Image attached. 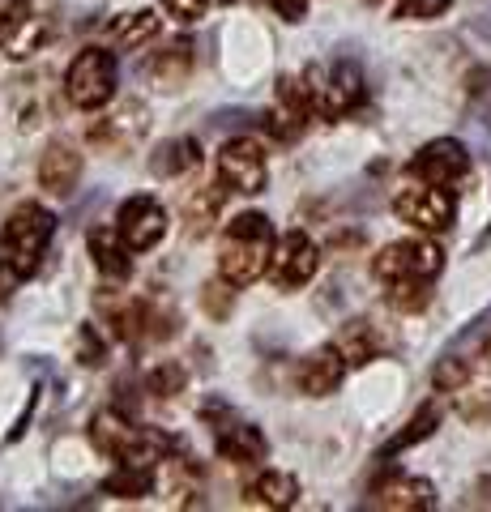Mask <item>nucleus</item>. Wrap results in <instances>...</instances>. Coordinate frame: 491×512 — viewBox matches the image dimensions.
I'll list each match as a JSON object with an SVG mask.
<instances>
[{"label": "nucleus", "mask_w": 491, "mask_h": 512, "mask_svg": "<svg viewBox=\"0 0 491 512\" xmlns=\"http://www.w3.org/2000/svg\"><path fill=\"white\" fill-rule=\"evenodd\" d=\"M274 222L257 210L235 214L223 227V244H218V278L231 286H252L269 274V256H274Z\"/></svg>", "instance_id": "1"}, {"label": "nucleus", "mask_w": 491, "mask_h": 512, "mask_svg": "<svg viewBox=\"0 0 491 512\" xmlns=\"http://www.w3.org/2000/svg\"><path fill=\"white\" fill-rule=\"evenodd\" d=\"M52 235H56V214L39 201H26L5 218V231H0V261L9 265L13 278H30L39 269L47 244H52Z\"/></svg>", "instance_id": "2"}, {"label": "nucleus", "mask_w": 491, "mask_h": 512, "mask_svg": "<svg viewBox=\"0 0 491 512\" xmlns=\"http://www.w3.org/2000/svg\"><path fill=\"white\" fill-rule=\"evenodd\" d=\"M116 86H120V64L107 47H82L65 69V99L77 111H90V116L112 107Z\"/></svg>", "instance_id": "3"}, {"label": "nucleus", "mask_w": 491, "mask_h": 512, "mask_svg": "<svg viewBox=\"0 0 491 512\" xmlns=\"http://www.w3.org/2000/svg\"><path fill=\"white\" fill-rule=\"evenodd\" d=\"M304 86H308V99H312V111L321 120H342L351 111L363 107L368 99V82H363L359 64L351 60H334V64H312L304 73Z\"/></svg>", "instance_id": "4"}, {"label": "nucleus", "mask_w": 491, "mask_h": 512, "mask_svg": "<svg viewBox=\"0 0 491 512\" xmlns=\"http://www.w3.org/2000/svg\"><path fill=\"white\" fill-rule=\"evenodd\" d=\"M440 269H445V248L432 235L398 239L372 256V274L380 282H436Z\"/></svg>", "instance_id": "5"}, {"label": "nucleus", "mask_w": 491, "mask_h": 512, "mask_svg": "<svg viewBox=\"0 0 491 512\" xmlns=\"http://www.w3.org/2000/svg\"><path fill=\"white\" fill-rule=\"evenodd\" d=\"M214 175L235 197H257L269 184V154L257 137H231L214 154Z\"/></svg>", "instance_id": "6"}, {"label": "nucleus", "mask_w": 491, "mask_h": 512, "mask_svg": "<svg viewBox=\"0 0 491 512\" xmlns=\"http://www.w3.org/2000/svg\"><path fill=\"white\" fill-rule=\"evenodd\" d=\"M393 214H398L410 231L419 235H445L457 218V197L449 184H423L415 180L393 197Z\"/></svg>", "instance_id": "7"}, {"label": "nucleus", "mask_w": 491, "mask_h": 512, "mask_svg": "<svg viewBox=\"0 0 491 512\" xmlns=\"http://www.w3.org/2000/svg\"><path fill=\"white\" fill-rule=\"evenodd\" d=\"M316 269H321V248L312 244V235H304V231L278 235L274 256H269V282H274L278 291H304L316 278Z\"/></svg>", "instance_id": "8"}, {"label": "nucleus", "mask_w": 491, "mask_h": 512, "mask_svg": "<svg viewBox=\"0 0 491 512\" xmlns=\"http://www.w3.org/2000/svg\"><path fill=\"white\" fill-rule=\"evenodd\" d=\"M116 231L124 244H129V252H150L167 239L171 214L163 210V201H154V197H129L116 210Z\"/></svg>", "instance_id": "9"}, {"label": "nucleus", "mask_w": 491, "mask_h": 512, "mask_svg": "<svg viewBox=\"0 0 491 512\" xmlns=\"http://www.w3.org/2000/svg\"><path fill=\"white\" fill-rule=\"evenodd\" d=\"M146 128H150V111L141 107L137 99H129V103H120V107H112V111L103 107V111H99V120L86 128V141H90L94 150L120 154V150L137 146V141L146 137Z\"/></svg>", "instance_id": "10"}, {"label": "nucleus", "mask_w": 491, "mask_h": 512, "mask_svg": "<svg viewBox=\"0 0 491 512\" xmlns=\"http://www.w3.org/2000/svg\"><path fill=\"white\" fill-rule=\"evenodd\" d=\"M470 171V154L457 137H436L419 146V154L406 163V175L410 180H423V184H457L462 175Z\"/></svg>", "instance_id": "11"}, {"label": "nucleus", "mask_w": 491, "mask_h": 512, "mask_svg": "<svg viewBox=\"0 0 491 512\" xmlns=\"http://www.w3.org/2000/svg\"><path fill=\"white\" fill-rule=\"evenodd\" d=\"M346 367H351L346 350L338 342H325V346H316L304 363H299L295 384H299V393H304V397H329V393L342 389Z\"/></svg>", "instance_id": "12"}, {"label": "nucleus", "mask_w": 491, "mask_h": 512, "mask_svg": "<svg viewBox=\"0 0 491 512\" xmlns=\"http://www.w3.org/2000/svg\"><path fill=\"white\" fill-rule=\"evenodd\" d=\"M372 508L385 512H427L436 508V487L415 474H389L372 487Z\"/></svg>", "instance_id": "13"}, {"label": "nucleus", "mask_w": 491, "mask_h": 512, "mask_svg": "<svg viewBox=\"0 0 491 512\" xmlns=\"http://www.w3.org/2000/svg\"><path fill=\"white\" fill-rule=\"evenodd\" d=\"M82 171H86V158L77 154V146L52 141L39 158V188L52 192V197H73L77 184H82Z\"/></svg>", "instance_id": "14"}, {"label": "nucleus", "mask_w": 491, "mask_h": 512, "mask_svg": "<svg viewBox=\"0 0 491 512\" xmlns=\"http://www.w3.org/2000/svg\"><path fill=\"white\" fill-rule=\"evenodd\" d=\"M141 431L129 414H120V410H99L90 419V444L99 448L103 457H112V461H124V457H133L137 448H141Z\"/></svg>", "instance_id": "15"}, {"label": "nucleus", "mask_w": 491, "mask_h": 512, "mask_svg": "<svg viewBox=\"0 0 491 512\" xmlns=\"http://www.w3.org/2000/svg\"><path fill=\"white\" fill-rule=\"evenodd\" d=\"M214 448L223 461H231V466H261L269 457L265 431L252 427V423H240V419H227V423L214 427Z\"/></svg>", "instance_id": "16"}, {"label": "nucleus", "mask_w": 491, "mask_h": 512, "mask_svg": "<svg viewBox=\"0 0 491 512\" xmlns=\"http://www.w3.org/2000/svg\"><path fill=\"white\" fill-rule=\"evenodd\" d=\"M240 500L244 508H257V512H287L299 504V478L287 470H261L257 478L244 483Z\"/></svg>", "instance_id": "17"}, {"label": "nucleus", "mask_w": 491, "mask_h": 512, "mask_svg": "<svg viewBox=\"0 0 491 512\" xmlns=\"http://www.w3.org/2000/svg\"><path fill=\"white\" fill-rule=\"evenodd\" d=\"M86 248H90V261L94 269H99L103 278H112V282H124L133 274V256H129V244L120 239L116 227H94L86 235Z\"/></svg>", "instance_id": "18"}, {"label": "nucleus", "mask_w": 491, "mask_h": 512, "mask_svg": "<svg viewBox=\"0 0 491 512\" xmlns=\"http://www.w3.org/2000/svg\"><path fill=\"white\" fill-rule=\"evenodd\" d=\"M158 487V466L154 461H120V466L103 478V495H116V500H146V495H154Z\"/></svg>", "instance_id": "19"}, {"label": "nucleus", "mask_w": 491, "mask_h": 512, "mask_svg": "<svg viewBox=\"0 0 491 512\" xmlns=\"http://www.w3.org/2000/svg\"><path fill=\"white\" fill-rule=\"evenodd\" d=\"M193 69H197V52H193V43H184V39L146 60V77L158 82L163 90H180L188 77H193Z\"/></svg>", "instance_id": "20"}, {"label": "nucleus", "mask_w": 491, "mask_h": 512, "mask_svg": "<svg viewBox=\"0 0 491 512\" xmlns=\"http://www.w3.org/2000/svg\"><path fill=\"white\" fill-rule=\"evenodd\" d=\"M223 197H227V188L218 184V188H197V192H188L184 197V222H188V235H210L214 231V222L218 214H223Z\"/></svg>", "instance_id": "21"}, {"label": "nucleus", "mask_w": 491, "mask_h": 512, "mask_svg": "<svg viewBox=\"0 0 491 512\" xmlns=\"http://www.w3.org/2000/svg\"><path fill=\"white\" fill-rule=\"evenodd\" d=\"M158 13L154 9H133V13H120V18H112V26H107V39H112L116 47H146L154 35H158Z\"/></svg>", "instance_id": "22"}, {"label": "nucleus", "mask_w": 491, "mask_h": 512, "mask_svg": "<svg viewBox=\"0 0 491 512\" xmlns=\"http://www.w3.org/2000/svg\"><path fill=\"white\" fill-rule=\"evenodd\" d=\"M197 167H201V141L197 137H171L150 163V171L163 175V180H176V175H188Z\"/></svg>", "instance_id": "23"}, {"label": "nucleus", "mask_w": 491, "mask_h": 512, "mask_svg": "<svg viewBox=\"0 0 491 512\" xmlns=\"http://www.w3.org/2000/svg\"><path fill=\"white\" fill-rule=\"evenodd\" d=\"M440 427V410L436 406H419L415 410V419H410L398 436H393L385 448H380V457H398V453H406V448H415L419 440H427L432 436V431Z\"/></svg>", "instance_id": "24"}, {"label": "nucleus", "mask_w": 491, "mask_h": 512, "mask_svg": "<svg viewBox=\"0 0 491 512\" xmlns=\"http://www.w3.org/2000/svg\"><path fill=\"white\" fill-rule=\"evenodd\" d=\"M338 346L346 350V359H351V367H359V363H372V359H376L380 338L368 329V320H351V325H346V333L338 338Z\"/></svg>", "instance_id": "25"}, {"label": "nucleus", "mask_w": 491, "mask_h": 512, "mask_svg": "<svg viewBox=\"0 0 491 512\" xmlns=\"http://www.w3.org/2000/svg\"><path fill=\"white\" fill-rule=\"evenodd\" d=\"M427 286L432 282H385V299H389V308H398V312H423L427 299H432Z\"/></svg>", "instance_id": "26"}, {"label": "nucleus", "mask_w": 491, "mask_h": 512, "mask_svg": "<svg viewBox=\"0 0 491 512\" xmlns=\"http://www.w3.org/2000/svg\"><path fill=\"white\" fill-rule=\"evenodd\" d=\"M184 384H188V372L180 363H158L154 372L146 376V389L154 393V397H176V393H184Z\"/></svg>", "instance_id": "27"}, {"label": "nucleus", "mask_w": 491, "mask_h": 512, "mask_svg": "<svg viewBox=\"0 0 491 512\" xmlns=\"http://www.w3.org/2000/svg\"><path fill=\"white\" fill-rule=\"evenodd\" d=\"M449 9H453V0H398L393 18L398 22H436V18H445Z\"/></svg>", "instance_id": "28"}, {"label": "nucleus", "mask_w": 491, "mask_h": 512, "mask_svg": "<svg viewBox=\"0 0 491 512\" xmlns=\"http://www.w3.org/2000/svg\"><path fill=\"white\" fill-rule=\"evenodd\" d=\"M77 363L82 367H103L107 363V342L94 333V325L77 329Z\"/></svg>", "instance_id": "29"}, {"label": "nucleus", "mask_w": 491, "mask_h": 512, "mask_svg": "<svg viewBox=\"0 0 491 512\" xmlns=\"http://www.w3.org/2000/svg\"><path fill=\"white\" fill-rule=\"evenodd\" d=\"M235 291H240V286H231L227 278H214L210 286H205V312H210V316H218V320H223L231 308H235Z\"/></svg>", "instance_id": "30"}, {"label": "nucleus", "mask_w": 491, "mask_h": 512, "mask_svg": "<svg viewBox=\"0 0 491 512\" xmlns=\"http://www.w3.org/2000/svg\"><path fill=\"white\" fill-rule=\"evenodd\" d=\"M432 380H436V389H445V393H453V389H462V384L470 380V363L466 359H445L432 372Z\"/></svg>", "instance_id": "31"}, {"label": "nucleus", "mask_w": 491, "mask_h": 512, "mask_svg": "<svg viewBox=\"0 0 491 512\" xmlns=\"http://www.w3.org/2000/svg\"><path fill=\"white\" fill-rule=\"evenodd\" d=\"M158 5L167 9V18H176L180 26H193L205 18V9H210V0H158Z\"/></svg>", "instance_id": "32"}, {"label": "nucleus", "mask_w": 491, "mask_h": 512, "mask_svg": "<svg viewBox=\"0 0 491 512\" xmlns=\"http://www.w3.org/2000/svg\"><path fill=\"white\" fill-rule=\"evenodd\" d=\"M30 18V0H0V39Z\"/></svg>", "instance_id": "33"}, {"label": "nucleus", "mask_w": 491, "mask_h": 512, "mask_svg": "<svg viewBox=\"0 0 491 512\" xmlns=\"http://www.w3.org/2000/svg\"><path fill=\"white\" fill-rule=\"evenodd\" d=\"M282 22H304L308 18V0H265Z\"/></svg>", "instance_id": "34"}, {"label": "nucleus", "mask_w": 491, "mask_h": 512, "mask_svg": "<svg viewBox=\"0 0 491 512\" xmlns=\"http://www.w3.org/2000/svg\"><path fill=\"white\" fill-rule=\"evenodd\" d=\"M0 269H5V274H9V265H5V261H0ZM9 278H13V274H9Z\"/></svg>", "instance_id": "35"}, {"label": "nucleus", "mask_w": 491, "mask_h": 512, "mask_svg": "<svg viewBox=\"0 0 491 512\" xmlns=\"http://www.w3.org/2000/svg\"><path fill=\"white\" fill-rule=\"evenodd\" d=\"M0 52H5V39H0Z\"/></svg>", "instance_id": "36"}, {"label": "nucleus", "mask_w": 491, "mask_h": 512, "mask_svg": "<svg viewBox=\"0 0 491 512\" xmlns=\"http://www.w3.org/2000/svg\"><path fill=\"white\" fill-rule=\"evenodd\" d=\"M368 5H380V0H368Z\"/></svg>", "instance_id": "37"}]
</instances>
